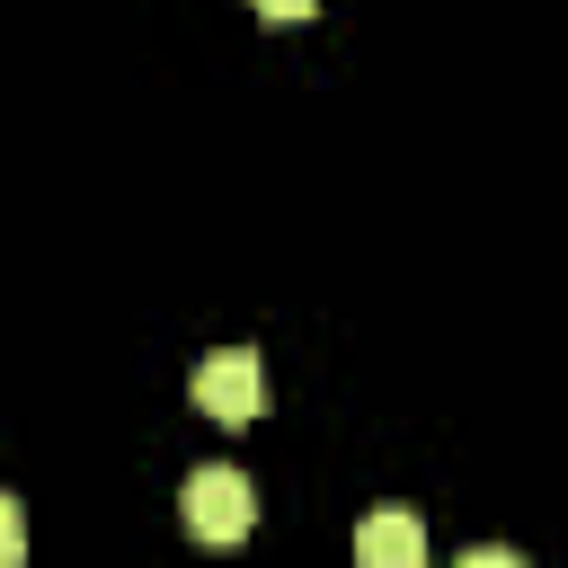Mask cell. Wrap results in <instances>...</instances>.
I'll return each mask as SVG.
<instances>
[{
    "label": "cell",
    "instance_id": "5",
    "mask_svg": "<svg viewBox=\"0 0 568 568\" xmlns=\"http://www.w3.org/2000/svg\"><path fill=\"white\" fill-rule=\"evenodd\" d=\"M248 9H257V18H275V27H302L320 0H248Z\"/></svg>",
    "mask_w": 568,
    "mask_h": 568
},
{
    "label": "cell",
    "instance_id": "4",
    "mask_svg": "<svg viewBox=\"0 0 568 568\" xmlns=\"http://www.w3.org/2000/svg\"><path fill=\"white\" fill-rule=\"evenodd\" d=\"M0 559H27V524H18V497H0Z\"/></svg>",
    "mask_w": 568,
    "mask_h": 568
},
{
    "label": "cell",
    "instance_id": "2",
    "mask_svg": "<svg viewBox=\"0 0 568 568\" xmlns=\"http://www.w3.org/2000/svg\"><path fill=\"white\" fill-rule=\"evenodd\" d=\"M195 408L213 417V426H248L257 408H266V364L248 355V346H222V355H204L195 364Z\"/></svg>",
    "mask_w": 568,
    "mask_h": 568
},
{
    "label": "cell",
    "instance_id": "3",
    "mask_svg": "<svg viewBox=\"0 0 568 568\" xmlns=\"http://www.w3.org/2000/svg\"><path fill=\"white\" fill-rule=\"evenodd\" d=\"M355 559H364V568H417V559H426V524H408V515H364V524H355Z\"/></svg>",
    "mask_w": 568,
    "mask_h": 568
},
{
    "label": "cell",
    "instance_id": "1",
    "mask_svg": "<svg viewBox=\"0 0 568 568\" xmlns=\"http://www.w3.org/2000/svg\"><path fill=\"white\" fill-rule=\"evenodd\" d=\"M178 515H186V532L204 541V550H222V541H240L248 524H257V497H248V479L240 470H186V488H178Z\"/></svg>",
    "mask_w": 568,
    "mask_h": 568
}]
</instances>
